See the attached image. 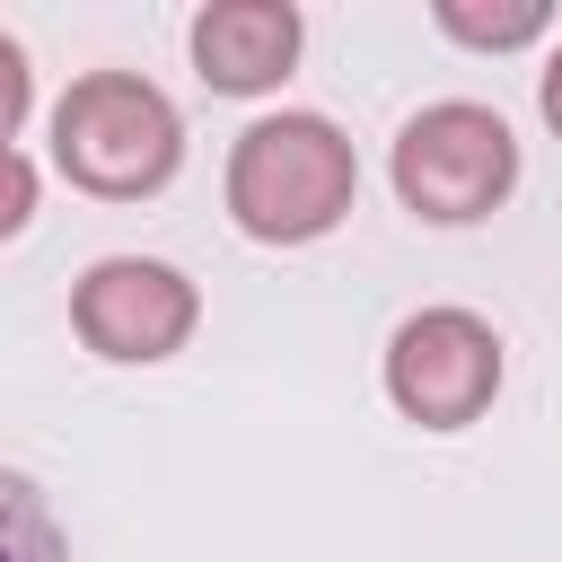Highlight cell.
<instances>
[{
	"instance_id": "obj_1",
	"label": "cell",
	"mask_w": 562,
	"mask_h": 562,
	"mask_svg": "<svg viewBox=\"0 0 562 562\" xmlns=\"http://www.w3.org/2000/svg\"><path fill=\"white\" fill-rule=\"evenodd\" d=\"M220 193L255 246H307V237L342 228V211L360 193V158L325 114H263L237 132Z\"/></svg>"
},
{
	"instance_id": "obj_2",
	"label": "cell",
	"mask_w": 562,
	"mask_h": 562,
	"mask_svg": "<svg viewBox=\"0 0 562 562\" xmlns=\"http://www.w3.org/2000/svg\"><path fill=\"white\" fill-rule=\"evenodd\" d=\"M53 167L97 202H149L184 167V114L140 70H79L53 97Z\"/></svg>"
},
{
	"instance_id": "obj_3",
	"label": "cell",
	"mask_w": 562,
	"mask_h": 562,
	"mask_svg": "<svg viewBox=\"0 0 562 562\" xmlns=\"http://www.w3.org/2000/svg\"><path fill=\"white\" fill-rule=\"evenodd\" d=\"M386 176H395V202L430 228H465V220H492L518 184V132L501 123V105H474V97H439L422 105L395 149H386Z\"/></svg>"
},
{
	"instance_id": "obj_4",
	"label": "cell",
	"mask_w": 562,
	"mask_h": 562,
	"mask_svg": "<svg viewBox=\"0 0 562 562\" xmlns=\"http://www.w3.org/2000/svg\"><path fill=\"white\" fill-rule=\"evenodd\" d=\"M501 395V334L474 307H413L386 334V404L422 430H465Z\"/></svg>"
},
{
	"instance_id": "obj_5",
	"label": "cell",
	"mask_w": 562,
	"mask_h": 562,
	"mask_svg": "<svg viewBox=\"0 0 562 562\" xmlns=\"http://www.w3.org/2000/svg\"><path fill=\"white\" fill-rule=\"evenodd\" d=\"M193 325H202V290L158 255H105L70 281V334L97 360H123V369L176 360Z\"/></svg>"
},
{
	"instance_id": "obj_6",
	"label": "cell",
	"mask_w": 562,
	"mask_h": 562,
	"mask_svg": "<svg viewBox=\"0 0 562 562\" xmlns=\"http://www.w3.org/2000/svg\"><path fill=\"white\" fill-rule=\"evenodd\" d=\"M184 44H193L202 88H220V97H263V88L290 79V61H299V44H307V18H299L290 0H211V9H193Z\"/></svg>"
},
{
	"instance_id": "obj_7",
	"label": "cell",
	"mask_w": 562,
	"mask_h": 562,
	"mask_svg": "<svg viewBox=\"0 0 562 562\" xmlns=\"http://www.w3.org/2000/svg\"><path fill=\"white\" fill-rule=\"evenodd\" d=\"M448 44H474V53H518L536 35H553V9L544 0H509V9H483V0H439L430 9Z\"/></svg>"
},
{
	"instance_id": "obj_8",
	"label": "cell",
	"mask_w": 562,
	"mask_h": 562,
	"mask_svg": "<svg viewBox=\"0 0 562 562\" xmlns=\"http://www.w3.org/2000/svg\"><path fill=\"white\" fill-rule=\"evenodd\" d=\"M18 132H26V53L18 35H0V140L18 149Z\"/></svg>"
},
{
	"instance_id": "obj_9",
	"label": "cell",
	"mask_w": 562,
	"mask_h": 562,
	"mask_svg": "<svg viewBox=\"0 0 562 562\" xmlns=\"http://www.w3.org/2000/svg\"><path fill=\"white\" fill-rule=\"evenodd\" d=\"M35 220V167H26V149H9V211H0V237H18Z\"/></svg>"
},
{
	"instance_id": "obj_10",
	"label": "cell",
	"mask_w": 562,
	"mask_h": 562,
	"mask_svg": "<svg viewBox=\"0 0 562 562\" xmlns=\"http://www.w3.org/2000/svg\"><path fill=\"white\" fill-rule=\"evenodd\" d=\"M536 105H544V123L562 132V44L544 53V79H536Z\"/></svg>"
}]
</instances>
